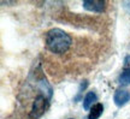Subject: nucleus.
<instances>
[{"label":"nucleus","mask_w":130,"mask_h":119,"mask_svg":"<svg viewBox=\"0 0 130 119\" xmlns=\"http://www.w3.org/2000/svg\"><path fill=\"white\" fill-rule=\"evenodd\" d=\"M72 39L59 28H52L46 34V47L54 54H63L71 47Z\"/></svg>","instance_id":"obj_1"},{"label":"nucleus","mask_w":130,"mask_h":119,"mask_svg":"<svg viewBox=\"0 0 130 119\" xmlns=\"http://www.w3.org/2000/svg\"><path fill=\"white\" fill-rule=\"evenodd\" d=\"M113 101L116 106L118 107H122L124 106L126 102L130 101V92L125 88H118L116 92H115V95H113Z\"/></svg>","instance_id":"obj_3"},{"label":"nucleus","mask_w":130,"mask_h":119,"mask_svg":"<svg viewBox=\"0 0 130 119\" xmlns=\"http://www.w3.org/2000/svg\"><path fill=\"white\" fill-rule=\"evenodd\" d=\"M119 83L123 86L130 84V69H123V72L119 75Z\"/></svg>","instance_id":"obj_7"},{"label":"nucleus","mask_w":130,"mask_h":119,"mask_svg":"<svg viewBox=\"0 0 130 119\" xmlns=\"http://www.w3.org/2000/svg\"><path fill=\"white\" fill-rule=\"evenodd\" d=\"M124 69H130V55H125L124 58Z\"/></svg>","instance_id":"obj_8"},{"label":"nucleus","mask_w":130,"mask_h":119,"mask_svg":"<svg viewBox=\"0 0 130 119\" xmlns=\"http://www.w3.org/2000/svg\"><path fill=\"white\" fill-rule=\"evenodd\" d=\"M98 99V96L94 92H89L86 94V96H84V99H83V108L86 111H88L92 108V106H93V104Z\"/></svg>","instance_id":"obj_5"},{"label":"nucleus","mask_w":130,"mask_h":119,"mask_svg":"<svg viewBox=\"0 0 130 119\" xmlns=\"http://www.w3.org/2000/svg\"><path fill=\"white\" fill-rule=\"evenodd\" d=\"M102 113H104V105L102 104H95L89 110V119H99Z\"/></svg>","instance_id":"obj_6"},{"label":"nucleus","mask_w":130,"mask_h":119,"mask_svg":"<svg viewBox=\"0 0 130 119\" xmlns=\"http://www.w3.org/2000/svg\"><path fill=\"white\" fill-rule=\"evenodd\" d=\"M105 1L101 0H86L83 1V9H86L87 11L90 12H102L105 10Z\"/></svg>","instance_id":"obj_4"},{"label":"nucleus","mask_w":130,"mask_h":119,"mask_svg":"<svg viewBox=\"0 0 130 119\" xmlns=\"http://www.w3.org/2000/svg\"><path fill=\"white\" fill-rule=\"evenodd\" d=\"M50 101L51 100L48 97H46V96L42 95V94H39L35 97L34 102H32L31 111H30V118L39 119L41 115H43V113L50 107Z\"/></svg>","instance_id":"obj_2"},{"label":"nucleus","mask_w":130,"mask_h":119,"mask_svg":"<svg viewBox=\"0 0 130 119\" xmlns=\"http://www.w3.org/2000/svg\"><path fill=\"white\" fill-rule=\"evenodd\" d=\"M123 7L126 10V12H129V13H130V0L123 1Z\"/></svg>","instance_id":"obj_9"}]
</instances>
